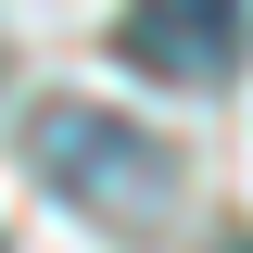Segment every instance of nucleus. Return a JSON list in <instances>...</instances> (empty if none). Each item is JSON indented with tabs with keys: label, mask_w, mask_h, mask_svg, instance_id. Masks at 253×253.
<instances>
[{
	"label": "nucleus",
	"mask_w": 253,
	"mask_h": 253,
	"mask_svg": "<svg viewBox=\"0 0 253 253\" xmlns=\"http://www.w3.org/2000/svg\"><path fill=\"white\" fill-rule=\"evenodd\" d=\"M26 165L51 177V203H76L89 228H126V241H152L165 203H177V152L139 114H114V101H38L26 114Z\"/></svg>",
	"instance_id": "1"
},
{
	"label": "nucleus",
	"mask_w": 253,
	"mask_h": 253,
	"mask_svg": "<svg viewBox=\"0 0 253 253\" xmlns=\"http://www.w3.org/2000/svg\"><path fill=\"white\" fill-rule=\"evenodd\" d=\"M114 63H139V76H165V89H203V76L241 63V0H126Z\"/></svg>",
	"instance_id": "2"
}]
</instances>
